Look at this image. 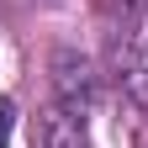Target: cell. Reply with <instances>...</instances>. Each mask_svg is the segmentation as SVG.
<instances>
[{
	"mask_svg": "<svg viewBox=\"0 0 148 148\" xmlns=\"http://www.w3.org/2000/svg\"><path fill=\"white\" fill-rule=\"evenodd\" d=\"M116 79L138 106H148V0L127 5V21L116 32Z\"/></svg>",
	"mask_w": 148,
	"mask_h": 148,
	"instance_id": "cell-1",
	"label": "cell"
},
{
	"mask_svg": "<svg viewBox=\"0 0 148 148\" xmlns=\"http://www.w3.org/2000/svg\"><path fill=\"white\" fill-rule=\"evenodd\" d=\"M42 148H90V138H85V116L74 106H53L48 116H42Z\"/></svg>",
	"mask_w": 148,
	"mask_h": 148,
	"instance_id": "cell-2",
	"label": "cell"
},
{
	"mask_svg": "<svg viewBox=\"0 0 148 148\" xmlns=\"http://www.w3.org/2000/svg\"><path fill=\"white\" fill-rule=\"evenodd\" d=\"M53 74H58V101L79 111L90 101V64L74 58V53H58V58H53Z\"/></svg>",
	"mask_w": 148,
	"mask_h": 148,
	"instance_id": "cell-3",
	"label": "cell"
},
{
	"mask_svg": "<svg viewBox=\"0 0 148 148\" xmlns=\"http://www.w3.org/2000/svg\"><path fill=\"white\" fill-rule=\"evenodd\" d=\"M11 127H16V106L0 95V148H5V138H11Z\"/></svg>",
	"mask_w": 148,
	"mask_h": 148,
	"instance_id": "cell-4",
	"label": "cell"
}]
</instances>
